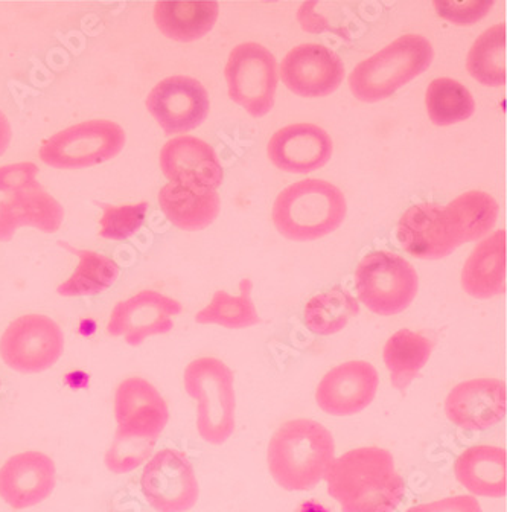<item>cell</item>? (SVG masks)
<instances>
[{"label":"cell","instance_id":"obj_27","mask_svg":"<svg viewBox=\"0 0 507 512\" xmlns=\"http://www.w3.org/2000/svg\"><path fill=\"white\" fill-rule=\"evenodd\" d=\"M457 243H471L489 234L498 218V203L488 192L469 191L445 206Z\"/></svg>","mask_w":507,"mask_h":512},{"label":"cell","instance_id":"obj_14","mask_svg":"<svg viewBox=\"0 0 507 512\" xmlns=\"http://www.w3.org/2000/svg\"><path fill=\"white\" fill-rule=\"evenodd\" d=\"M378 388L380 375L375 366L351 360L323 375L316 389L317 406L331 416H354L372 404Z\"/></svg>","mask_w":507,"mask_h":512},{"label":"cell","instance_id":"obj_37","mask_svg":"<svg viewBox=\"0 0 507 512\" xmlns=\"http://www.w3.org/2000/svg\"><path fill=\"white\" fill-rule=\"evenodd\" d=\"M405 512H482V506L474 496H454L436 502L422 503Z\"/></svg>","mask_w":507,"mask_h":512},{"label":"cell","instance_id":"obj_40","mask_svg":"<svg viewBox=\"0 0 507 512\" xmlns=\"http://www.w3.org/2000/svg\"><path fill=\"white\" fill-rule=\"evenodd\" d=\"M0 388H2V381H0Z\"/></svg>","mask_w":507,"mask_h":512},{"label":"cell","instance_id":"obj_32","mask_svg":"<svg viewBox=\"0 0 507 512\" xmlns=\"http://www.w3.org/2000/svg\"><path fill=\"white\" fill-rule=\"evenodd\" d=\"M425 106L431 121L439 127L465 121L476 110L471 92L459 81L451 78L431 81L425 93Z\"/></svg>","mask_w":507,"mask_h":512},{"label":"cell","instance_id":"obj_12","mask_svg":"<svg viewBox=\"0 0 507 512\" xmlns=\"http://www.w3.org/2000/svg\"><path fill=\"white\" fill-rule=\"evenodd\" d=\"M182 310L176 299L154 290H142L115 305L107 322V333L124 337L130 346H139L148 337L173 330V317L179 316Z\"/></svg>","mask_w":507,"mask_h":512},{"label":"cell","instance_id":"obj_34","mask_svg":"<svg viewBox=\"0 0 507 512\" xmlns=\"http://www.w3.org/2000/svg\"><path fill=\"white\" fill-rule=\"evenodd\" d=\"M156 442L136 439H113L106 453V467L115 474H127L148 461L153 455Z\"/></svg>","mask_w":507,"mask_h":512},{"label":"cell","instance_id":"obj_30","mask_svg":"<svg viewBox=\"0 0 507 512\" xmlns=\"http://www.w3.org/2000/svg\"><path fill=\"white\" fill-rule=\"evenodd\" d=\"M253 284L250 279L240 282V295L232 296L218 290L212 301L195 314V322L200 325H220L229 330L255 327L261 322L252 301Z\"/></svg>","mask_w":507,"mask_h":512},{"label":"cell","instance_id":"obj_15","mask_svg":"<svg viewBox=\"0 0 507 512\" xmlns=\"http://www.w3.org/2000/svg\"><path fill=\"white\" fill-rule=\"evenodd\" d=\"M507 410L506 383L500 378H472L451 389L445 400V415L460 429H491L504 420Z\"/></svg>","mask_w":507,"mask_h":512},{"label":"cell","instance_id":"obj_23","mask_svg":"<svg viewBox=\"0 0 507 512\" xmlns=\"http://www.w3.org/2000/svg\"><path fill=\"white\" fill-rule=\"evenodd\" d=\"M462 287L476 299H492L506 292V231L480 241L462 270Z\"/></svg>","mask_w":507,"mask_h":512},{"label":"cell","instance_id":"obj_33","mask_svg":"<svg viewBox=\"0 0 507 512\" xmlns=\"http://www.w3.org/2000/svg\"><path fill=\"white\" fill-rule=\"evenodd\" d=\"M148 214V203L138 205L106 206L101 217L99 235L106 240H125L142 228Z\"/></svg>","mask_w":507,"mask_h":512},{"label":"cell","instance_id":"obj_26","mask_svg":"<svg viewBox=\"0 0 507 512\" xmlns=\"http://www.w3.org/2000/svg\"><path fill=\"white\" fill-rule=\"evenodd\" d=\"M433 346V342L427 336L407 328L396 331L387 340L383 359L393 388L399 392L407 391L430 362Z\"/></svg>","mask_w":507,"mask_h":512},{"label":"cell","instance_id":"obj_8","mask_svg":"<svg viewBox=\"0 0 507 512\" xmlns=\"http://www.w3.org/2000/svg\"><path fill=\"white\" fill-rule=\"evenodd\" d=\"M60 325L43 314H25L11 322L0 337V357L8 368L22 374L48 371L63 356Z\"/></svg>","mask_w":507,"mask_h":512},{"label":"cell","instance_id":"obj_1","mask_svg":"<svg viewBox=\"0 0 507 512\" xmlns=\"http://www.w3.org/2000/svg\"><path fill=\"white\" fill-rule=\"evenodd\" d=\"M328 494L343 512H395L404 479L386 448L358 447L334 459L325 476Z\"/></svg>","mask_w":507,"mask_h":512},{"label":"cell","instance_id":"obj_2","mask_svg":"<svg viewBox=\"0 0 507 512\" xmlns=\"http://www.w3.org/2000/svg\"><path fill=\"white\" fill-rule=\"evenodd\" d=\"M335 459V441L323 424L297 418L273 433L267 448L268 471L287 491H310L325 479Z\"/></svg>","mask_w":507,"mask_h":512},{"label":"cell","instance_id":"obj_31","mask_svg":"<svg viewBox=\"0 0 507 512\" xmlns=\"http://www.w3.org/2000/svg\"><path fill=\"white\" fill-rule=\"evenodd\" d=\"M469 75L486 86L506 84V25L492 26L469 49Z\"/></svg>","mask_w":507,"mask_h":512},{"label":"cell","instance_id":"obj_17","mask_svg":"<svg viewBox=\"0 0 507 512\" xmlns=\"http://www.w3.org/2000/svg\"><path fill=\"white\" fill-rule=\"evenodd\" d=\"M57 468L45 453L11 456L0 468V497L17 511L45 502L55 488Z\"/></svg>","mask_w":507,"mask_h":512},{"label":"cell","instance_id":"obj_39","mask_svg":"<svg viewBox=\"0 0 507 512\" xmlns=\"http://www.w3.org/2000/svg\"><path fill=\"white\" fill-rule=\"evenodd\" d=\"M297 512H328L326 511V508H323L320 503L317 502H307L303 503L302 506H300L299 511Z\"/></svg>","mask_w":507,"mask_h":512},{"label":"cell","instance_id":"obj_25","mask_svg":"<svg viewBox=\"0 0 507 512\" xmlns=\"http://www.w3.org/2000/svg\"><path fill=\"white\" fill-rule=\"evenodd\" d=\"M218 11L217 2H157L154 5V22L168 39L194 42L214 28Z\"/></svg>","mask_w":507,"mask_h":512},{"label":"cell","instance_id":"obj_24","mask_svg":"<svg viewBox=\"0 0 507 512\" xmlns=\"http://www.w3.org/2000/svg\"><path fill=\"white\" fill-rule=\"evenodd\" d=\"M159 205L174 226L188 232L203 231L220 214L221 200L212 189L168 183L159 192Z\"/></svg>","mask_w":507,"mask_h":512},{"label":"cell","instance_id":"obj_35","mask_svg":"<svg viewBox=\"0 0 507 512\" xmlns=\"http://www.w3.org/2000/svg\"><path fill=\"white\" fill-rule=\"evenodd\" d=\"M494 7V2L491 0H482V2H434L439 16L451 20L454 23H474L477 20L483 19L488 14V11Z\"/></svg>","mask_w":507,"mask_h":512},{"label":"cell","instance_id":"obj_38","mask_svg":"<svg viewBox=\"0 0 507 512\" xmlns=\"http://www.w3.org/2000/svg\"><path fill=\"white\" fill-rule=\"evenodd\" d=\"M11 138H13V132H11L10 121H8L4 112H0V157L4 156L5 151H7Z\"/></svg>","mask_w":507,"mask_h":512},{"label":"cell","instance_id":"obj_10","mask_svg":"<svg viewBox=\"0 0 507 512\" xmlns=\"http://www.w3.org/2000/svg\"><path fill=\"white\" fill-rule=\"evenodd\" d=\"M141 491L154 511H191L200 497V485L191 459L177 448H163L145 464Z\"/></svg>","mask_w":507,"mask_h":512},{"label":"cell","instance_id":"obj_9","mask_svg":"<svg viewBox=\"0 0 507 512\" xmlns=\"http://www.w3.org/2000/svg\"><path fill=\"white\" fill-rule=\"evenodd\" d=\"M229 96L253 118L275 106L278 72L275 55L259 43H243L230 52L226 66Z\"/></svg>","mask_w":507,"mask_h":512},{"label":"cell","instance_id":"obj_22","mask_svg":"<svg viewBox=\"0 0 507 512\" xmlns=\"http://www.w3.org/2000/svg\"><path fill=\"white\" fill-rule=\"evenodd\" d=\"M454 473L472 496L501 499L507 493V453L497 445H472L456 459Z\"/></svg>","mask_w":507,"mask_h":512},{"label":"cell","instance_id":"obj_3","mask_svg":"<svg viewBox=\"0 0 507 512\" xmlns=\"http://www.w3.org/2000/svg\"><path fill=\"white\" fill-rule=\"evenodd\" d=\"M346 217V199L326 180H300L279 194L273 223L279 234L293 241H314L340 228Z\"/></svg>","mask_w":507,"mask_h":512},{"label":"cell","instance_id":"obj_20","mask_svg":"<svg viewBox=\"0 0 507 512\" xmlns=\"http://www.w3.org/2000/svg\"><path fill=\"white\" fill-rule=\"evenodd\" d=\"M267 151L279 170L307 174L328 164L332 141L331 136L317 125L293 124L273 135Z\"/></svg>","mask_w":507,"mask_h":512},{"label":"cell","instance_id":"obj_28","mask_svg":"<svg viewBox=\"0 0 507 512\" xmlns=\"http://www.w3.org/2000/svg\"><path fill=\"white\" fill-rule=\"evenodd\" d=\"M66 247L80 258V263L71 278H67L63 284L58 285V295L64 296V298L98 295V293L106 292L107 288L112 287L118 281L121 270L109 256L101 255L93 250Z\"/></svg>","mask_w":507,"mask_h":512},{"label":"cell","instance_id":"obj_29","mask_svg":"<svg viewBox=\"0 0 507 512\" xmlns=\"http://www.w3.org/2000/svg\"><path fill=\"white\" fill-rule=\"evenodd\" d=\"M358 313L360 305L357 299L345 288L334 287L308 301L303 310V319L314 334L332 336L348 327Z\"/></svg>","mask_w":507,"mask_h":512},{"label":"cell","instance_id":"obj_36","mask_svg":"<svg viewBox=\"0 0 507 512\" xmlns=\"http://www.w3.org/2000/svg\"><path fill=\"white\" fill-rule=\"evenodd\" d=\"M39 167L31 162L0 167V192H14L36 182Z\"/></svg>","mask_w":507,"mask_h":512},{"label":"cell","instance_id":"obj_7","mask_svg":"<svg viewBox=\"0 0 507 512\" xmlns=\"http://www.w3.org/2000/svg\"><path fill=\"white\" fill-rule=\"evenodd\" d=\"M125 139L121 125L109 119H92L72 125L43 142L40 159L60 170L93 167L121 153Z\"/></svg>","mask_w":507,"mask_h":512},{"label":"cell","instance_id":"obj_19","mask_svg":"<svg viewBox=\"0 0 507 512\" xmlns=\"http://www.w3.org/2000/svg\"><path fill=\"white\" fill-rule=\"evenodd\" d=\"M398 241L405 252L419 260H442L460 246L445 214V206L433 203L413 206L402 215Z\"/></svg>","mask_w":507,"mask_h":512},{"label":"cell","instance_id":"obj_6","mask_svg":"<svg viewBox=\"0 0 507 512\" xmlns=\"http://www.w3.org/2000/svg\"><path fill=\"white\" fill-rule=\"evenodd\" d=\"M358 298L372 313L395 316L415 301L419 276L415 267L396 253H367L355 272Z\"/></svg>","mask_w":507,"mask_h":512},{"label":"cell","instance_id":"obj_13","mask_svg":"<svg viewBox=\"0 0 507 512\" xmlns=\"http://www.w3.org/2000/svg\"><path fill=\"white\" fill-rule=\"evenodd\" d=\"M147 107L168 135L189 132L208 116V90L200 81L183 75L165 78L147 96Z\"/></svg>","mask_w":507,"mask_h":512},{"label":"cell","instance_id":"obj_16","mask_svg":"<svg viewBox=\"0 0 507 512\" xmlns=\"http://www.w3.org/2000/svg\"><path fill=\"white\" fill-rule=\"evenodd\" d=\"M282 81L300 96L331 95L345 77V64L331 49L317 43L296 46L281 64Z\"/></svg>","mask_w":507,"mask_h":512},{"label":"cell","instance_id":"obj_11","mask_svg":"<svg viewBox=\"0 0 507 512\" xmlns=\"http://www.w3.org/2000/svg\"><path fill=\"white\" fill-rule=\"evenodd\" d=\"M115 418V438L157 442L168 426V404L150 381L125 378L116 388Z\"/></svg>","mask_w":507,"mask_h":512},{"label":"cell","instance_id":"obj_5","mask_svg":"<svg viewBox=\"0 0 507 512\" xmlns=\"http://www.w3.org/2000/svg\"><path fill=\"white\" fill-rule=\"evenodd\" d=\"M433 57V46L425 37L407 34L361 61L349 77V87L364 103L386 100L427 71Z\"/></svg>","mask_w":507,"mask_h":512},{"label":"cell","instance_id":"obj_18","mask_svg":"<svg viewBox=\"0 0 507 512\" xmlns=\"http://www.w3.org/2000/svg\"><path fill=\"white\" fill-rule=\"evenodd\" d=\"M160 168L171 183L192 188L215 191L224 179L214 148L194 136H179L166 142L160 151Z\"/></svg>","mask_w":507,"mask_h":512},{"label":"cell","instance_id":"obj_4","mask_svg":"<svg viewBox=\"0 0 507 512\" xmlns=\"http://www.w3.org/2000/svg\"><path fill=\"white\" fill-rule=\"evenodd\" d=\"M186 394L197 404V432L211 445L229 441L236 426L235 375L217 357L192 360L183 372Z\"/></svg>","mask_w":507,"mask_h":512},{"label":"cell","instance_id":"obj_21","mask_svg":"<svg viewBox=\"0 0 507 512\" xmlns=\"http://www.w3.org/2000/svg\"><path fill=\"white\" fill-rule=\"evenodd\" d=\"M63 206L39 183L11 192L0 203V241H10L23 226L54 234L63 223Z\"/></svg>","mask_w":507,"mask_h":512}]
</instances>
